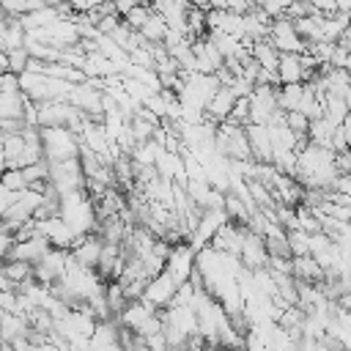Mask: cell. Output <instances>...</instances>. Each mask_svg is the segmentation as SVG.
Returning a JSON list of instances; mask_svg holds the SVG:
<instances>
[{"label":"cell","mask_w":351,"mask_h":351,"mask_svg":"<svg viewBox=\"0 0 351 351\" xmlns=\"http://www.w3.org/2000/svg\"><path fill=\"white\" fill-rule=\"evenodd\" d=\"M49 250H52V247H49V241H47L44 236H33V239H27V241H14V247H11V252H8L5 261H22V263H27V266H36Z\"/></svg>","instance_id":"11"},{"label":"cell","mask_w":351,"mask_h":351,"mask_svg":"<svg viewBox=\"0 0 351 351\" xmlns=\"http://www.w3.org/2000/svg\"><path fill=\"white\" fill-rule=\"evenodd\" d=\"M0 186L8 189V192H22L27 184H25L22 170H3V173H0Z\"/></svg>","instance_id":"27"},{"label":"cell","mask_w":351,"mask_h":351,"mask_svg":"<svg viewBox=\"0 0 351 351\" xmlns=\"http://www.w3.org/2000/svg\"><path fill=\"white\" fill-rule=\"evenodd\" d=\"M104 304H107L110 315H118V313L126 307V296H123V291H121V285H118V282L104 285Z\"/></svg>","instance_id":"23"},{"label":"cell","mask_w":351,"mask_h":351,"mask_svg":"<svg viewBox=\"0 0 351 351\" xmlns=\"http://www.w3.org/2000/svg\"><path fill=\"white\" fill-rule=\"evenodd\" d=\"M233 93L228 90V88H217L214 93H211V99H208V104H206V110H203V115L211 121V123H222L228 115H230V110H233Z\"/></svg>","instance_id":"14"},{"label":"cell","mask_w":351,"mask_h":351,"mask_svg":"<svg viewBox=\"0 0 351 351\" xmlns=\"http://www.w3.org/2000/svg\"><path fill=\"white\" fill-rule=\"evenodd\" d=\"M244 137H247L252 162H263V165H269V162H271V140H269V129H266V126H252V123H247V126H244Z\"/></svg>","instance_id":"13"},{"label":"cell","mask_w":351,"mask_h":351,"mask_svg":"<svg viewBox=\"0 0 351 351\" xmlns=\"http://www.w3.org/2000/svg\"><path fill=\"white\" fill-rule=\"evenodd\" d=\"M99 351H121V346L115 343V346H107V348H99Z\"/></svg>","instance_id":"34"},{"label":"cell","mask_w":351,"mask_h":351,"mask_svg":"<svg viewBox=\"0 0 351 351\" xmlns=\"http://www.w3.org/2000/svg\"><path fill=\"white\" fill-rule=\"evenodd\" d=\"M277 80L280 85H302V66H299V55L282 52L277 58Z\"/></svg>","instance_id":"16"},{"label":"cell","mask_w":351,"mask_h":351,"mask_svg":"<svg viewBox=\"0 0 351 351\" xmlns=\"http://www.w3.org/2000/svg\"><path fill=\"white\" fill-rule=\"evenodd\" d=\"M148 14H151V8H148V5H143V3H137V5H134V8H132L126 16H123V25H126L129 30H134V33H137V30L145 25Z\"/></svg>","instance_id":"25"},{"label":"cell","mask_w":351,"mask_h":351,"mask_svg":"<svg viewBox=\"0 0 351 351\" xmlns=\"http://www.w3.org/2000/svg\"><path fill=\"white\" fill-rule=\"evenodd\" d=\"M0 145H3V134H0Z\"/></svg>","instance_id":"35"},{"label":"cell","mask_w":351,"mask_h":351,"mask_svg":"<svg viewBox=\"0 0 351 351\" xmlns=\"http://www.w3.org/2000/svg\"><path fill=\"white\" fill-rule=\"evenodd\" d=\"M5 58H8V71H11V74H22V71H25V66H27V52H25V47L5 52Z\"/></svg>","instance_id":"28"},{"label":"cell","mask_w":351,"mask_h":351,"mask_svg":"<svg viewBox=\"0 0 351 351\" xmlns=\"http://www.w3.org/2000/svg\"><path fill=\"white\" fill-rule=\"evenodd\" d=\"M47 184L60 195L80 192L85 189V176L80 167V159H66V162H47Z\"/></svg>","instance_id":"3"},{"label":"cell","mask_w":351,"mask_h":351,"mask_svg":"<svg viewBox=\"0 0 351 351\" xmlns=\"http://www.w3.org/2000/svg\"><path fill=\"white\" fill-rule=\"evenodd\" d=\"M307 241H310L307 233H302V230H285V244H288L291 258H304L307 255Z\"/></svg>","instance_id":"24"},{"label":"cell","mask_w":351,"mask_h":351,"mask_svg":"<svg viewBox=\"0 0 351 351\" xmlns=\"http://www.w3.org/2000/svg\"><path fill=\"white\" fill-rule=\"evenodd\" d=\"M8 71V58H5V52L0 49V74H5Z\"/></svg>","instance_id":"32"},{"label":"cell","mask_w":351,"mask_h":351,"mask_svg":"<svg viewBox=\"0 0 351 351\" xmlns=\"http://www.w3.org/2000/svg\"><path fill=\"white\" fill-rule=\"evenodd\" d=\"M0 271H3V277H8L14 285H19V282H25V280H33V266H27V263H22V261H5V263L0 266Z\"/></svg>","instance_id":"22"},{"label":"cell","mask_w":351,"mask_h":351,"mask_svg":"<svg viewBox=\"0 0 351 351\" xmlns=\"http://www.w3.org/2000/svg\"><path fill=\"white\" fill-rule=\"evenodd\" d=\"M0 93H19V82H16V74H11V71L0 74Z\"/></svg>","instance_id":"29"},{"label":"cell","mask_w":351,"mask_h":351,"mask_svg":"<svg viewBox=\"0 0 351 351\" xmlns=\"http://www.w3.org/2000/svg\"><path fill=\"white\" fill-rule=\"evenodd\" d=\"M195 271V250L189 244H173L170 252H167V261H165V274L176 282V285H184L189 282Z\"/></svg>","instance_id":"5"},{"label":"cell","mask_w":351,"mask_h":351,"mask_svg":"<svg viewBox=\"0 0 351 351\" xmlns=\"http://www.w3.org/2000/svg\"><path fill=\"white\" fill-rule=\"evenodd\" d=\"M41 134V151L47 162H66L80 156V137L71 134L66 126H47L38 129Z\"/></svg>","instance_id":"2"},{"label":"cell","mask_w":351,"mask_h":351,"mask_svg":"<svg viewBox=\"0 0 351 351\" xmlns=\"http://www.w3.org/2000/svg\"><path fill=\"white\" fill-rule=\"evenodd\" d=\"M321 118L329 123V126H340L346 118H348V101L335 96V93H324L321 96Z\"/></svg>","instance_id":"15"},{"label":"cell","mask_w":351,"mask_h":351,"mask_svg":"<svg viewBox=\"0 0 351 351\" xmlns=\"http://www.w3.org/2000/svg\"><path fill=\"white\" fill-rule=\"evenodd\" d=\"M69 255H71V261H74L77 266H82V269H96L99 255H101V239L93 236V233L80 236V239L71 244Z\"/></svg>","instance_id":"12"},{"label":"cell","mask_w":351,"mask_h":351,"mask_svg":"<svg viewBox=\"0 0 351 351\" xmlns=\"http://www.w3.org/2000/svg\"><path fill=\"white\" fill-rule=\"evenodd\" d=\"M33 222H36V219H33ZM36 233L44 236L52 250H63V252H69L71 244L77 241V236L66 228V222H63L58 214H55V217H47V219H38V222H36Z\"/></svg>","instance_id":"7"},{"label":"cell","mask_w":351,"mask_h":351,"mask_svg":"<svg viewBox=\"0 0 351 351\" xmlns=\"http://www.w3.org/2000/svg\"><path fill=\"white\" fill-rule=\"evenodd\" d=\"M25 101V93H0V121H22Z\"/></svg>","instance_id":"19"},{"label":"cell","mask_w":351,"mask_h":351,"mask_svg":"<svg viewBox=\"0 0 351 351\" xmlns=\"http://www.w3.org/2000/svg\"><path fill=\"white\" fill-rule=\"evenodd\" d=\"M165 25L167 30L178 33L186 38V11H189V3H181V0H165V3H154L148 5Z\"/></svg>","instance_id":"9"},{"label":"cell","mask_w":351,"mask_h":351,"mask_svg":"<svg viewBox=\"0 0 351 351\" xmlns=\"http://www.w3.org/2000/svg\"><path fill=\"white\" fill-rule=\"evenodd\" d=\"M186 351H211V348H206L200 337H192V340H189V346H186Z\"/></svg>","instance_id":"31"},{"label":"cell","mask_w":351,"mask_h":351,"mask_svg":"<svg viewBox=\"0 0 351 351\" xmlns=\"http://www.w3.org/2000/svg\"><path fill=\"white\" fill-rule=\"evenodd\" d=\"M176 288H178V285H176V282L162 271V274H156L154 280H148V282H145L140 302H143V304H148V307H154V310L167 307V304L173 302V296H176Z\"/></svg>","instance_id":"8"},{"label":"cell","mask_w":351,"mask_h":351,"mask_svg":"<svg viewBox=\"0 0 351 351\" xmlns=\"http://www.w3.org/2000/svg\"><path fill=\"white\" fill-rule=\"evenodd\" d=\"M58 217L66 222V228L80 239L88 236L99 228L96 222V211H93V200L80 189V192H69L58 197Z\"/></svg>","instance_id":"1"},{"label":"cell","mask_w":351,"mask_h":351,"mask_svg":"<svg viewBox=\"0 0 351 351\" xmlns=\"http://www.w3.org/2000/svg\"><path fill=\"white\" fill-rule=\"evenodd\" d=\"M250 58L263 69V71H277V58H280V52L263 38V41H255L252 47H250Z\"/></svg>","instance_id":"18"},{"label":"cell","mask_w":351,"mask_h":351,"mask_svg":"<svg viewBox=\"0 0 351 351\" xmlns=\"http://www.w3.org/2000/svg\"><path fill=\"white\" fill-rule=\"evenodd\" d=\"M266 41H269L280 55H282V52H291V55H302V52H307V44L296 36L293 22L285 19V16H280V19H274V22L269 25Z\"/></svg>","instance_id":"4"},{"label":"cell","mask_w":351,"mask_h":351,"mask_svg":"<svg viewBox=\"0 0 351 351\" xmlns=\"http://www.w3.org/2000/svg\"><path fill=\"white\" fill-rule=\"evenodd\" d=\"M3 154H5V162H14V159H19L22 156V151H25V143H22V137L19 134H3Z\"/></svg>","instance_id":"26"},{"label":"cell","mask_w":351,"mask_h":351,"mask_svg":"<svg viewBox=\"0 0 351 351\" xmlns=\"http://www.w3.org/2000/svg\"><path fill=\"white\" fill-rule=\"evenodd\" d=\"M266 247H263V239L250 233L244 228V239H241V250H239V263L241 269L247 271H255V269H266Z\"/></svg>","instance_id":"10"},{"label":"cell","mask_w":351,"mask_h":351,"mask_svg":"<svg viewBox=\"0 0 351 351\" xmlns=\"http://www.w3.org/2000/svg\"><path fill=\"white\" fill-rule=\"evenodd\" d=\"M0 335H3V343H11L16 337H27L30 335V326L22 315H14V313H3L0 310Z\"/></svg>","instance_id":"17"},{"label":"cell","mask_w":351,"mask_h":351,"mask_svg":"<svg viewBox=\"0 0 351 351\" xmlns=\"http://www.w3.org/2000/svg\"><path fill=\"white\" fill-rule=\"evenodd\" d=\"M137 33H140L148 44H162V41H165V36H167V25H165L154 11H151V14H148V19H145V25H143Z\"/></svg>","instance_id":"21"},{"label":"cell","mask_w":351,"mask_h":351,"mask_svg":"<svg viewBox=\"0 0 351 351\" xmlns=\"http://www.w3.org/2000/svg\"><path fill=\"white\" fill-rule=\"evenodd\" d=\"M329 192H335V195H351V181H348V176H335V181L329 184Z\"/></svg>","instance_id":"30"},{"label":"cell","mask_w":351,"mask_h":351,"mask_svg":"<svg viewBox=\"0 0 351 351\" xmlns=\"http://www.w3.org/2000/svg\"><path fill=\"white\" fill-rule=\"evenodd\" d=\"M277 88H252V93L247 96L250 101V112H247V123L252 126H266L269 118L277 112V96H274Z\"/></svg>","instance_id":"6"},{"label":"cell","mask_w":351,"mask_h":351,"mask_svg":"<svg viewBox=\"0 0 351 351\" xmlns=\"http://www.w3.org/2000/svg\"><path fill=\"white\" fill-rule=\"evenodd\" d=\"M277 96V110L280 112H296V104L302 99V85H280L274 90Z\"/></svg>","instance_id":"20"},{"label":"cell","mask_w":351,"mask_h":351,"mask_svg":"<svg viewBox=\"0 0 351 351\" xmlns=\"http://www.w3.org/2000/svg\"><path fill=\"white\" fill-rule=\"evenodd\" d=\"M5 25H8V16L0 14V38H3V33H5Z\"/></svg>","instance_id":"33"}]
</instances>
